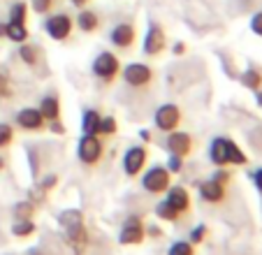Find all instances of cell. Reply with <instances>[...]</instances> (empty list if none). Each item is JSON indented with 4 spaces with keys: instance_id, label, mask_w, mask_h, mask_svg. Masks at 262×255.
<instances>
[{
    "instance_id": "6da1fadb",
    "label": "cell",
    "mask_w": 262,
    "mask_h": 255,
    "mask_svg": "<svg viewBox=\"0 0 262 255\" xmlns=\"http://www.w3.org/2000/svg\"><path fill=\"white\" fill-rule=\"evenodd\" d=\"M60 230H63L68 244L77 250V255H81V250L86 248V241H89V235H86V225H84V214L79 209H68L58 216Z\"/></svg>"
},
{
    "instance_id": "7a4b0ae2",
    "label": "cell",
    "mask_w": 262,
    "mask_h": 255,
    "mask_svg": "<svg viewBox=\"0 0 262 255\" xmlns=\"http://www.w3.org/2000/svg\"><path fill=\"white\" fill-rule=\"evenodd\" d=\"M93 74L104 83H112L121 74V60L112 51H102L93 60Z\"/></svg>"
},
{
    "instance_id": "3957f363",
    "label": "cell",
    "mask_w": 262,
    "mask_h": 255,
    "mask_svg": "<svg viewBox=\"0 0 262 255\" xmlns=\"http://www.w3.org/2000/svg\"><path fill=\"white\" fill-rule=\"evenodd\" d=\"M169 181H172V174H169V169L163 167V165L151 167V169L142 177L144 190L151 193V195H160V193H165L169 188Z\"/></svg>"
},
{
    "instance_id": "277c9868",
    "label": "cell",
    "mask_w": 262,
    "mask_h": 255,
    "mask_svg": "<svg viewBox=\"0 0 262 255\" xmlns=\"http://www.w3.org/2000/svg\"><path fill=\"white\" fill-rule=\"evenodd\" d=\"M102 153H104V144L98 135H84V137L79 139V144H77V156H79V160L84 162V165H95V162H100Z\"/></svg>"
},
{
    "instance_id": "5b68a950",
    "label": "cell",
    "mask_w": 262,
    "mask_h": 255,
    "mask_svg": "<svg viewBox=\"0 0 262 255\" xmlns=\"http://www.w3.org/2000/svg\"><path fill=\"white\" fill-rule=\"evenodd\" d=\"M72 28H74V21L70 14L65 12H58V14H51L49 19L45 21V30L51 39L56 42H65V39L72 35Z\"/></svg>"
},
{
    "instance_id": "8992f818",
    "label": "cell",
    "mask_w": 262,
    "mask_h": 255,
    "mask_svg": "<svg viewBox=\"0 0 262 255\" xmlns=\"http://www.w3.org/2000/svg\"><path fill=\"white\" fill-rule=\"evenodd\" d=\"M123 81L133 89H146L154 81V70L146 63H128L123 68Z\"/></svg>"
},
{
    "instance_id": "52a82bcc",
    "label": "cell",
    "mask_w": 262,
    "mask_h": 255,
    "mask_svg": "<svg viewBox=\"0 0 262 255\" xmlns=\"http://www.w3.org/2000/svg\"><path fill=\"white\" fill-rule=\"evenodd\" d=\"M165 47H167V35H165V28L160 24H148V30L146 35H144V54L146 56H158L165 51Z\"/></svg>"
},
{
    "instance_id": "ba28073f",
    "label": "cell",
    "mask_w": 262,
    "mask_h": 255,
    "mask_svg": "<svg viewBox=\"0 0 262 255\" xmlns=\"http://www.w3.org/2000/svg\"><path fill=\"white\" fill-rule=\"evenodd\" d=\"M154 121H156V125H158V130H163V133H172V130L179 128V123H181V109L172 102L160 104V107L156 109Z\"/></svg>"
},
{
    "instance_id": "9c48e42d",
    "label": "cell",
    "mask_w": 262,
    "mask_h": 255,
    "mask_svg": "<svg viewBox=\"0 0 262 255\" xmlns=\"http://www.w3.org/2000/svg\"><path fill=\"white\" fill-rule=\"evenodd\" d=\"M144 237H146V227H144V223L139 221V218H128L125 225L121 227V232H119V244L137 246V244L144 241Z\"/></svg>"
},
{
    "instance_id": "30bf717a",
    "label": "cell",
    "mask_w": 262,
    "mask_h": 255,
    "mask_svg": "<svg viewBox=\"0 0 262 255\" xmlns=\"http://www.w3.org/2000/svg\"><path fill=\"white\" fill-rule=\"evenodd\" d=\"M146 158H148V153L144 146H130L123 156V172L128 177H139V172L146 165Z\"/></svg>"
},
{
    "instance_id": "8fae6325",
    "label": "cell",
    "mask_w": 262,
    "mask_h": 255,
    "mask_svg": "<svg viewBox=\"0 0 262 255\" xmlns=\"http://www.w3.org/2000/svg\"><path fill=\"white\" fill-rule=\"evenodd\" d=\"M16 125H19L21 130H28V133H37V130H42V128L47 125V121L40 114V109L24 107L19 114H16Z\"/></svg>"
},
{
    "instance_id": "7c38bea8",
    "label": "cell",
    "mask_w": 262,
    "mask_h": 255,
    "mask_svg": "<svg viewBox=\"0 0 262 255\" xmlns=\"http://www.w3.org/2000/svg\"><path fill=\"white\" fill-rule=\"evenodd\" d=\"M167 151L172 156H181V158L190 156V151H193V137L188 133L172 130V133H167Z\"/></svg>"
},
{
    "instance_id": "4fadbf2b",
    "label": "cell",
    "mask_w": 262,
    "mask_h": 255,
    "mask_svg": "<svg viewBox=\"0 0 262 255\" xmlns=\"http://www.w3.org/2000/svg\"><path fill=\"white\" fill-rule=\"evenodd\" d=\"M109 39L119 49H130L135 45V39H137V30H135L133 24H116L109 33Z\"/></svg>"
},
{
    "instance_id": "5bb4252c",
    "label": "cell",
    "mask_w": 262,
    "mask_h": 255,
    "mask_svg": "<svg viewBox=\"0 0 262 255\" xmlns=\"http://www.w3.org/2000/svg\"><path fill=\"white\" fill-rule=\"evenodd\" d=\"M230 144H232V139L216 137L211 142V146H209V156H211V160L216 162L218 167L230 165Z\"/></svg>"
},
{
    "instance_id": "9a60e30c",
    "label": "cell",
    "mask_w": 262,
    "mask_h": 255,
    "mask_svg": "<svg viewBox=\"0 0 262 255\" xmlns=\"http://www.w3.org/2000/svg\"><path fill=\"white\" fill-rule=\"evenodd\" d=\"M200 195H202V200L209 202V204H218V202L225 200V186L213 181V179H209V181L200 183Z\"/></svg>"
},
{
    "instance_id": "2e32d148",
    "label": "cell",
    "mask_w": 262,
    "mask_h": 255,
    "mask_svg": "<svg viewBox=\"0 0 262 255\" xmlns=\"http://www.w3.org/2000/svg\"><path fill=\"white\" fill-rule=\"evenodd\" d=\"M165 193H167V202L179 211V214H186V211L190 209V195L183 186H169Z\"/></svg>"
},
{
    "instance_id": "e0dca14e",
    "label": "cell",
    "mask_w": 262,
    "mask_h": 255,
    "mask_svg": "<svg viewBox=\"0 0 262 255\" xmlns=\"http://www.w3.org/2000/svg\"><path fill=\"white\" fill-rule=\"evenodd\" d=\"M37 109H40V114L45 116L47 123L49 121H60V102H58L56 95H45Z\"/></svg>"
},
{
    "instance_id": "ac0fdd59",
    "label": "cell",
    "mask_w": 262,
    "mask_h": 255,
    "mask_svg": "<svg viewBox=\"0 0 262 255\" xmlns=\"http://www.w3.org/2000/svg\"><path fill=\"white\" fill-rule=\"evenodd\" d=\"M74 24H77V28H79L81 33H95V30L100 28V16L95 14L93 10H84V7H81V12L77 14Z\"/></svg>"
},
{
    "instance_id": "d6986e66",
    "label": "cell",
    "mask_w": 262,
    "mask_h": 255,
    "mask_svg": "<svg viewBox=\"0 0 262 255\" xmlns=\"http://www.w3.org/2000/svg\"><path fill=\"white\" fill-rule=\"evenodd\" d=\"M28 26L26 24H16V21H7L5 24V37L14 45H21V42H28Z\"/></svg>"
},
{
    "instance_id": "ffe728a7",
    "label": "cell",
    "mask_w": 262,
    "mask_h": 255,
    "mask_svg": "<svg viewBox=\"0 0 262 255\" xmlns=\"http://www.w3.org/2000/svg\"><path fill=\"white\" fill-rule=\"evenodd\" d=\"M100 121H102V116L95 109H86L84 116H81V130H84V135H100Z\"/></svg>"
},
{
    "instance_id": "44dd1931",
    "label": "cell",
    "mask_w": 262,
    "mask_h": 255,
    "mask_svg": "<svg viewBox=\"0 0 262 255\" xmlns=\"http://www.w3.org/2000/svg\"><path fill=\"white\" fill-rule=\"evenodd\" d=\"M19 58L24 60L26 65L35 68V65H37V60H40V47L28 45V42H21V45H19Z\"/></svg>"
},
{
    "instance_id": "7402d4cb",
    "label": "cell",
    "mask_w": 262,
    "mask_h": 255,
    "mask_svg": "<svg viewBox=\"0 0 262 255\" xmlns=\"http://www.w3.org/2000/svg\"><path fill=\"white\" fill-rule=\"evenodd\" d=\"M239 79H242L244 89H248V91H260V86H262V72L255 68L244 70V74Z\"/></svg>"
},
{
    "instance_id": "603a6c76",
    "label": "cell",
    "mask_w": 262,
    "mask_h": 255,
    "mask_svg": "<svg viewBox=\"0 0 262 255\" xmlns=\"http://www.w3.org/2000/svg\"><path fill=\"white\" fill-rule=\"evenodd\" d=\"M156 214H158V218H163V221H169V223L179 221V218L183 216V214H179V211L174 209V206L169 204L167 200H165V202H160V204L156 206Z\"/></svg>"
},
{
    "instance_id": "cb8c5ba5",
    "label": "cell",
    "mask_w": 262,
    "mask_h": 255,
    "mask_svg": "<svg viewBox=\"0 0 262 255\" xmlns=\"http://www.w3.org/2000/svg\"><path fill=\"white\" fill-rule=\"evenodd\" d=\"M12 235L19 237V239H26V237L35 235V223H33V218H28V221H16L14 225H12Z\"/></svg>"
},
{
    "instance_id": "d4e9b609",
    "label": "cell",
    "mask_w": 262,
    "mask_h": 255,
    "mask_svg": "<svg viewBox=\"0 0 262 255\" xmlns=\"http://www.w3.org/2000/svg\"><path fill=\"white\" fill-rule=\"evenodd\" d=\"M10 21H16V24H26L28 21V3L19 0L10 7Z\"/></svg>"
},
{
    "instance_id": "484cf974",
    "label": "cell",
    "mask_w": 262,
    "mask_h": 255,
    "mask_svg": "<svg viewBox=\"0 0 262 255\" xmlns=\"http://www.w3.org/2000/svg\"><path fill=\"white\" fill-rule=\"evenodd\" d=\"M33 214H35V202H30V200L19 202V204L14 206L16 221H28V218H33Z\"/></svg>"
},
{
    "instance_id": "4316f807",
    "label": "cell",
    "mask_w": 262,
    "mask_h": 255,
    "mask_svg": "<svg viewBox=\"0 0 262 255\" xmlns=\"http://www.w3.org/2000/svg\"><path fill=\"white\" fill-rule=\"evenodd\" d=\"M167 255H195V246L190 241H174L169 246Z\"/></svg>"
},
{
    "instance_id": "83f0119b",
    "label": "cell",
    "mask_w": 262,
    "mask_h": 255,
    "mask_svg": "<svg viewBox=\"0 0 262 255\" xmlns=\"http://www.w3.org/2000/svg\"><path fill=\"white\" fill-rule=\"evenodd\" d=\"M14 142V128L10 123H0V148H7Z\"/></svg>"
},
{
    "instance_id": "f1b7e54d",
    "label": "cell",
    "mask_w": 262,
    "mask_h": 255,
    "mask_svg": "<svg viewBox=\"0 0 262 255\" xmlns=\"http://www.w3.org/2000/svg\"><path fill=\"white\" fill-rule=\"evenodd\" d=\"M30 7L35 14H49L54 10V0H30Z\"/></svg>"
},
{
    "instance_id": "f546056e",
    "label": "cell",
    "mask_w": 262,
    "mask_h": 255,
    "mask_svg": "<svg viewBox=\"0 0 262 255\" xmlns=\"http://www.w3.org/2000/svg\"><path fill=\"white\" fill-rule=\"evenodd\" d=\"M12 98V81L5 72H0V100Z\"/></svg>"
},
{
    "instance_id": "4dcf8cb0",
    "label": "cell",
    "mask_w": 262,
    "mask_h": 255,
    "mask_svg": "<svg viewBox=\"0 0 262 255\" xmlns=\"http://www.w3.org/2000/svg\"><path fill=\"white\" fill-rule=\"evenodd\" d=\"M116 133V118L114 116H104L100 121V135H114Z\"/></svg>"
},
{
    "instance_id": "1f68e13d",
    "label": "cell",
    "mask_w": 262,
    "mask_h": 255,
    "mask_svg": "<svg viewBox=\"0 0 262 255\" xmlns=\"http://www.w3.org/2000/svg\"><path fill=\"white\" fill-rule=\"evenodd\" d=\"M204 237H207V225H198V227H193V230H190V244L198 246L200 241L204 239Z\"/></svg>"
},
{
    "instance_id": "d6a6232c",
    "label": "cell",
    "mask_w": 262,
    "mask_h": 255,
    "mask_svg": "<svg viewBox=\"0 0 262 255\" xmlns=\"http://www.w3.org/2000/svg\"><path fill=\"white\" fill-rule=\"evenodd\" d=\"M251 30L257 37H262V12H255V14L251 16Z\"/></svg>"
},
{
    "instance_id": "836d02e7",
    "label": "cell",
    "mask_w": 262,
    "mask_h": 255,
    "mask_svg": "<svg viewBox=\"0 0 262 255\" xmlns=\"http://www.w3.org/2000/svg\"><path fill=\"white\" fill-rule=\"evenodd\" d=\"M181 167H183V158L181 156H172V158H169V165H167L169 174H179V172H181Z\"/></svg>"
},
{
    "instance_id": "e575fe53",
    "label": "cell",
    "mask_w": 262,
    "mask_h": 255,
    "mask_svg": "<svg viewBox=\"0 0 262 255\" xmlns=\"http://www.w3.org/2000/svg\"><path fill=\"white\" fill-rule=\"evenodd\" d=\"M211 179H213V181H218V183H223V186H228L232 177H230V172H225V169H218V172L213 174Z\"/></svg>"
},
{
    "instance_id": "d590c367",
    "label": "cell",
    "mask_w": 262,
    "mask_h": 255,
    "mask_svg": "<svg viewBox=\"0 0 262 255\" xmlns=\"http://www.w3.org/2000/svg\"><path fill=\"white\" fill-rule=\"evenodd\" d=\"M49 128H51V133H58V135H63V133H65V128L60 125L58 121H49Z\"/></svg>"
},
{
    "instance_id": "8d00e7d4",
    "label": "cell",
    "mask_w": 262,
    "mask_h": 255,
    "mask_svg": "<svg viewBox=\"0 0 262 255\" xmlns=\"http://www.w3.org/2000/svg\"><path fill=\"white\" fill-rule=\"evenodd\" d=\"M253 181H255V186H257V190L262 193V169H257L255 174H253Z\"/></svg>"
},
{
    "instance_id": "74e56055",
    "label": "cell",
    "mask_w": 262,
    "mask_h": 255,
    "mask_svg": "<svg viewBox=\"0 0 262 255\" xmlns=\"http://www.w3.org/2000/svg\"><path fill=\"white\" fill-rule=\"evenodd\" d=\"M174 54H186V45H183V42H179V45H174Z\"/></svg>"
},
{
    "instance_id": "f35d334b",
    "label": "cell",
    "mask_w": 262,
    "mask_h": 255,
    "mask_svg": "<svg viewBox=\"0 0 262 255\" xmlns=\"http://www.w3.org/2000/svg\"><path fill=\"white\" fill-rule=\"evenodd\" d=\"M70 3H72L74 7H79V10H81V7H86V3H89V0H70Z\"/></svg>"
},
{
    "instance_id": "ab89813d",
    "label": "cell",
    "mask_w": 262,
    "mask_h": 255,
    "mask_svg": "<svg viewBox=\"0 0 262 255\" xmlns=\"http://www.w3.org/2000/svg\"><path fill=\"white\" fill-rule=\"evenodd\" d=\"M148 235H151V237H160V235H163V230H160V227H151V230H148Z\"/></svg>"
},
{
    "instance_id": "60d3db41",
    "label": "cell",
    "mask_w": 262,
    "mask_h": 255,
    "mask_svg": "<svg viewBox=\"0 0 262 255\" xmlns=\"http://www.w3.org/2000/svg\"><path fill=\"white\" fill-rule=\"evenodd\" d=\"M142 139L144 142H151V133H148V130H142Z\"/></svg>"
},
{
    "instance_id": "b9f144b4",
    "label": "cell",
    "mask_w": 262,
    "mask_h": 255,
    "mask_svg": "<svg viewBox=\"0 0 262 255\" xmlns=\"http://www.w3.org/2000/svg\"><path fill=\"white\" fill-rule=\"evenodd\" d=\"M255 102H257V107L262 109V91H257V95H255Z\"/></svg>"
},
{
    "instance_id": "7bdbcfd3",
    "label": "cell",
    "mask_w": 262,
    "mask_h": 255,
    "mask_svg": "<svg viewBox=\"0 0 262 255\" xmlns=\"http://www.w3.org/2000/svg\"><path fill=\"white\" fill-rule=\"evenodd\" d=\"M5 37V24H3V21H0V39Z\"/></svg>"
},
{
    "instance_id": "ee69618b",
    "label": "cell",
    "mask_w": 262,
    "mask_h": 255,
    "mask_svg": "<svg viewBox=\"0 0 262 255\" xmlns=\"http://www.w3.org/2000/svg\"><path fill=\"white\" fill-rule=\"evenodd\" d=\"M0 169H5V158L0 156Z\"/></svg>"
}]
</instances>
